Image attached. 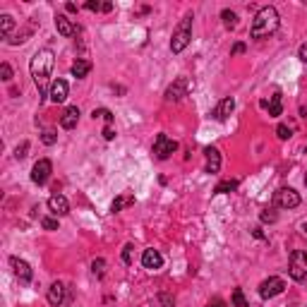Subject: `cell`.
Wrapping results in <instances>:
<instances>
[{"mask_svg":"<svg viewBox=\"0 0 307 307\" xmlns=\"http://www.w3.org/2000/svg\"><path fill=\"white\" fill-rule=\"evenodd\" d=\"M53 63H55V58H53V51H51V48H41V51H36L34 58H31L29 70H31V77L36 82L41 96H46V80H48V75H51V70H53Z\"/></svg>","mask_w":307,"mask_h":307,"instance_id":"obj_1","label":"cell"},{"mask_svg":"<svg viewBox=\"0 0 307 307\" xmlns=\"http://www.w3.org/2000/svg\"><path fill=\"white\" fill-rule=\"evenodd\" d=\"M276 29H279V12H276V7L267 5L254 14L250 34H252V39H269Z\"/></svg>","mask_w":307,"mask_h":307,"instance_id":"obj_2","label":"cell"},{"mask_svg":"<svg viewBox=\"0 0 307 307\" xmlns=\"http://www.w3.org/2000/svg\"><path fill=\"white\" fill-rule=\"evenodd\" d=\"M190 39H192V14H185L183 22L175 27L173 39H171V51L173 53H183L187 46H190Z\"/></svg>","mask_w":307,"mask_h":307,"instance_id":"obj_3","label":"cell"},{"mask_svg":"<svg viewBox=\"0 0 307 307\" xmlns=\"http://www.w3.org/2000/svg\"><path fill=\"white\" fill-rule=\"evenodd\" d=\"M288 274L298 283L307 281V252L305 250H293L291 252V269H288Z\"/></svg>","mask_w":307,"mask_h":307,"instance_id":"obj_4","label":"cell"},{"mask_svg":"<svg viewBox=\"0 0 307 307\" xmlns=\"http://www.w3.org/2000/svg\"><path fill=\"white\" fill-rule=\"evenodd\" d=\"M175 151H178V142L171 139L168 134H159V137L154 139V156H156L159 161L171 159Z\"/></svg>","mask_w":307,"mask_h":307,"instance_id":"obj_5","label":"cell"},{"mask_svg":"<svg viewBox=\"0 0 307 307\" xmlns=\"http://www.w3.org/2000/svg\"><path fill=\"white\" fill-rule=\"evenodd\" d=\"M274 204L279 209H295L300 204V195L295 192L293 187H281V190H276V195H274Z\"/></svg>","mask_w":307,"mask_h":307,"instance_id":"obj_6","label":"cell"},{"mask_svg":"<svg viewBox=\"0 0 307 307\" xmlns=\"http://www.w3.org/2000/svg\"><path fill=\"white\" fill-rule=\"evenodd\" d=\"M283 288H286L283 279H279V276H271V279H267V281H262V283H259V298H262V300H271V298H276V295L283 293Z\"/></svg>","mask_w":307,"mask_h":307,"instance_id":"obj_7","label":"cell"},{"mask_svg":"<svg viewBox=\"0 0 307 307\" xmlns=\"http://www.w3.org/2000/svg\"><path fill=\"white\" fill-rule=\"evenodd\" d=\"M53 173V163L48 159H41L34 163V168H31V183H36V185H46L48 183V178Z\"/></svg>","mask_w":307,"mask_h":307,"instance_id":"obj_8","label":"cell"},{"mask_svg":"<svg viewBox=\"0 0 307 307\" xmlns=\"http://www.w3.org/2000/svg\"><path fill=\"white\" fill-rule=\"evenodd\" d=\"M187 92H190V80L185 77H180V80H175L168 89H166V101H180V99H185Z\"/></svg>","mask_w":307,"mask_h":307,"instance_id":"obj_9","label":"cell"},{"mask_svg":"<svg viewBox=\"0 0 307 307\" xmlns=\"http://www.w3.org/2000/svg\"><path fill=\"white\" fill-rule=\"evenodd\" d=\"M10 267H12V271H14V276L19 281H31V267H29L24 259H19V257H10Z\"/></svg>","mask_w":307,"mask_h":307,"instance_id":"obj_10","label":"cell"},{"mask_svg":"<svg viewBox=\"0 0 307 307\" xmlns=\"http://www.w3.org/2000/svg\"><path fill=\"white\" fill-rule=\"evenodd\" d=\"M48 209L55 216H67L70 214V202L63 195H53V197H48Z\"/></svg>","mask_w":307,"mask_h":307,"instance_id":"obj_11","label":"cell"},{"mask_svg":"<svg viewBox=\"0 0 307 307\" xmlns=\"http://www.w3.org/2000/svg\"><path fill=\"white\" fill-rule=\"evenodd\" d=\"M67 92H70V87H67L65 80H55L51 84V89H48V96H51V101L53 103H63L67 99Z\"/></svg>","mask_w":307,"mask_h":307,"instance_id":"obj_12","label":"cell"},{"mask_svg":"<svg viewBox=\"0 0 307 307\" xmlns=\"http://www.w3.org/2000/svg\"><path fill=\"white\" fill-rule=\"evenodd\" d=\"M204 156H206V173H218L221 171V151L216 147H206Z\"/></svg>","mask_w":307,"mask_h":307,"instance_id":"obj_13","label":"cell"},{"mask_svg":"<svg viewBox=\"0 0 307 307\" xmlns=\"http://www.w3.org/2000/svg\"><path fill=\"white\" fill-rule=\"evenodd\" d=\"M142 264H144V269H149V271H156V269L163 267V257H161L159 250H144Z\"/></svg>","mask_w":307,"mask_h":307,"instance_id":"obj_14","label":"cell"},{"mask_svg":"<svg viewBox=\"0 0 307 307\" xmlns=\"http://www.w3.org/2000/svg\"><path fill=\"white\" fill-rule=\"evenodd\" d=\"M233 108H235V101H233V96H228V99H223V101L211 110V118H214V120H226L228 115L233 113Z\"/></svg>","mask_w":307,"mask_h":307,"instance_id":"obj_15","label":"cell"},{"mask_svg":"<svg viewBox=\"0 0 307 307\" xmlns=\"http://www.w3.org/2000/svg\"><path fill=\"white\" fill-rule=\"evenodd\" d=\"M77 120H80V108L70 106V108H65V113L60 115V127H63V130H72V127H77Z\"/></svg>","mask_w":307,"mask_h":307,"instance_id":"obj_16","label":"cell"},{"mask_svg":"<svg viewBox=\"0 0 307 307\" xmlns=\"http://www.w3.org/2000/svg\"><path fill=\"white\" fill-rule=\"evenodd\" d=\"M63 300H65V286L60 283V281H55L53 286L48 288V303L53 307H60L63 305Z\"/></svg>","mask_w":307,"mask_h":307,"instance_id":"obj_17","label":"cell"},{"mask_svg":"<svg viewBox=\"0 0 307 307\" xmlns=\"http://www.w3.org/2000/svg\"><path fill=\"white\" fill-rule=\"evenodd\" d=\"M55 29H58L63 36H72V34H77V27L67 19L65 14H58V17H55Z\"/></svg>","mask_w":307,"mask_h":307,"instance_id":"obj_18","label":"cell"},{"mask_svg":"<svg viewBox=\"0 0 307 307\" xmlns=\"http://www.w3.org/2000/svg\"><path fill=\"white\" fill-rule=\"evenodd\" d=\"M89 72H92V63H89V60L80 58V60H75V63H72V77H77V80H84V77H87Z\"/></svg>","mask_w":307,"mask_h":307,"instance_id":"obj_19","label":"cell"},{"mask_svg":"<svg viewBox=\"0 0 307 307\" xmlns=\"http://www.w3.org/2000/svg\"><path fill=\"white\" fill-rule=\"evenodd\" d=\"M267 106H269V115L271 118H279L281 113H283V96H281V92H276L271 96V101H269Z\"/></svg>","mask_w":307,"mask_h":307,"instance_id":"obj_20","label":"cell"},{"mask_svg":"<svg viewBox=\"0 0 307 307\" xmlns=\"http://www.w3.org/2000/svg\"><path fill=\"white\" fill-rule=\"evenodd\" d=\"M132 204H134V197H132V195H120L118 200L113 202L110 211H113V214H118V211H122L125 206H132Z\"/></svg>","mask_w":307,"mask_h":307,"instance_id":"obj_21","label":"cell"},{"mask_svg":"<svg viewBox=\"0 0 307 307\" xmlns=\"http://www.w3.org/2000/svg\"><path fill=\"white\" fill-rule=\"evenodd\" d=\"M233 190H238V180H221V183L214 187L216 195H226V192H233Z\"/></svg>","mask_w":307,"mask_h":307,"instance_id":"obj_22","label":"cell"},{"mask_svg":"<svg viewBox=\"0 0 307 307\" xmlns=\"http://www.w3.org/2000/svg\"><path fill=\"white\" fill-rule=\"evenodd\" d=\"M221 19H223V27L226 29L238 27V14L233 12V10H223V12H221Z\"/></svg>","mask_w":307,"mask_h":307,"instance_id":"obj_23","label":"cell"},{"mask_svg":"<svg viewBox=\"0 0 307 307\" xmlns=\"http://www.w3.org/2000/svg\"><path fill=\"white\" fill-rule=\"evenodd\" d=\"M12 27H14V19L10 14H2V17H0V36H10Z\"/></svg>","mask_w":307,"mask_h":307,"instance_id":"obj_24","label":"cell"},{"mask_svg":"<svg viewBox=\"0 0 307 307\" xmlns=\"http://www.w3.org/2000/svg\"><path fill=\"white\" fill-rule=\"evenodd\" d=\"M276 134H279L281 142H286V139H291V137H293V127H288L286 122H281L279 127H276Z\"/></svg>","mask_w":307,"mask_h":307,"instance_id":"obj_25","label":"cell"},{"mask_svg":"<svg viewBox=\"0 0 307 307\" xmlns=\"http://www.w3.org/2000/svg\"><path fill=\"white\" fill-rule=\"evenodd\" d=\"M92 271H94V276H103L106 274V259H94L92 262Z\"/></svg>","mask_w":307,"mask_h":307,"instance_id":"obj_26","label":"cell"},{"mask_svg":"<svg viewBox=\"0 0 307 307\" xmlns=\"http://www.w3.org/2000/svg\"><path fill=\"white\" fill-rule=\"evenodd\" d=\"M230 300H233V305H235V307H250V305H247V300H245V295H242V288H235Z\"/></svg>","mask_w":307,"mask_h":307,"instance_id":"obj_27","label":"cell"},{"mask_svg":"<svg viewBox=\"0 0 307 307\" xmlns=\"http://www.w3.org/2000/svg\"><path fill=\"white\" fill-rule=\"evenodd\" d=\"M92 115H94V118H103V120H106L108 125L113 122V113H110L108 108H96V110H94Z\"/></svg>","mask_w":307,"mask_h":307,"instance_id":"obj_28","label":"cell"},{"mask_svg":"<svg viewBox=\"0 0 307 307\" xmlns=\"http://www.w3.org/2000/svg\"><path fill=\"white\" fill-rule=\"evenodd\" d=\"M122 262H125V264H132L134 262V247L130 245V242L122 247Z\"/></svg>","mask_w":307,"mask_h":307,"instance_id":"obj_29","label":"cell"},{"mask_svg":"<svg viewBox=\"0 0 307 307\" xmlns=\"http://www.w3.org/2000/svg\"><path fill=\"white\" fill-rule=\"evenodd\" d=\"M41 142H43L46 147H51V144H55V142H58V134H55L53 130H46V132L41 134Z\"/></svg>","mask_w":307,"mask_h":307,"instance_id":"obj_30","label":"cell"},{"mask_svg":"<svg viewBox=\"0 0 307 307\" xmlns=\"http://www.w3.org/2000/svg\"><path fill=\"white\" fill-rule=\"evenodd\" d=\"M259 218H262L264 223H274V221H276V211H274V209H264V211L259 214Z\"/></svg>","mask_w":307,"mask_h":307,"instance_id":"obj_31","label":"cell"},{"mask_svg":"<svg viewBox=\"0 0 307 307\" xmlns=\"http://www.w3.org/2000/svg\"><path fill=\"white\" fill-rule=\"evenodd\" d=\"M27 151H29V142H22L19 147L14 149V159H17V161L24 159V156H27Z\"/></svg>","mask_w":307,"mask_h":307,"instance_id":"obj_32","label":"cell"},{"mask_svg":"<svg viewBox=\"0 0 307 307\" xmlns=\"http://www.w3.org/2000/svg\"><path fill=\"white\" fill-rule=\"evenodd\" d=\"M41 226L46 228V230H55V228H58V221L51 218V216H46V218H41Z\"/></svg>","mask_w":307,"mask_h":307,"instance_id":"obj_33","label":"cell"},{"mask_svg":"<svg viewBox=\"0 0 307 307\" xmlns=\"http://www.w3.org/2000/svg\"><path fill=\"white\" fill-rule=\"evenodd\" d=\"M0 75H2V80L5 82H10L12 80V67L7 65V63H2V65H0Z\"/></svg>","mask_w":307,"mask_h":307,"instance_id":"obj_34","label":"cell"},{"mask_svg":"<svg viewBox=\"0 0 307 307\" xmlns=\"http://www.w3.org/2000/svg\"><path fill=\"white\" fill-rule=\"evenodd\" d=\"M159 300H161V305H163V307H173L175 305V300L171 298V295H166V293H161Z\"/></svg>","mask_w":307,"mask_h":307,"instance_id":"obj_35","label":"cell"},{"mask_svg":"<svg viewBox=\"0 0 307 307\" xmlns=\"http://www.w3.org/2000/svg\"><path fill=\"white\" fill-rule=\"evenodd\" d=\"M101 5H103V2H99V0H89L84 7H87V10H92V12H96V10H101Z\"/></svg>","mask_w":307,"mask_h":307,"instance_id":"obj_36","label":"cell"},{"mask_svg":"<svg viewBox=\"0 0 307 307\" xmlns=\"http://www.w3.org/2000/svg\"><path fill=\"white\" fill-rule=\"evenodd\" d=\"M298 58H300L303 63H307V43H303V46H300V51H298Z\"/></svg>","mask_w":307,"mask_h":307,"instance_id":"obj_37","label":"cell"},{"mask_svg":"<svg viewBox=\"0 0 307 307\" xmlns=\"http://www.w3.org/2000/svg\"><path fill=\"white\" fill-rule=\"evenodd\" d=\"M206 307H228V305L221 300V298H214V300H209V305Z\"/></svg>","mask_w":307,"mask_h":307,"instance_id":"obj_38","label":"cell"},{"mask_svg":"<svg viewBox=\"0 0 307 307\" xmlns=\"http://www.w3.org/2000/svg\"><path fill=\"white\" fill-rule=\"evenodd\" d=\"M113 137H115L113 127H110V125H106V127H103V139H113Z\"/></svg>","mask_w":307,"mask_h":307,"instance_id":"obj_39","label":"cell"},{"mask_svg":"<svg viewBox=\"0 0 307 307\" xmlns=\"http://www.w3.org/2000/svg\"><path fill=\"white\" fill-rule=\"evenodd\" d=\"M238 53H245V43H235L233 46V55H238Z\"/></svg>","mask_w":307,"mask_h":307,"instance_id":"obj_40","label":"cell"},{"mask_svg":"<svg viewBox=\"0 0 307 307\" xmlns=\"http://www.w3.org/2000/svg\"><path fill=\"white\" fill-rule=\"evenodd\" d=\"M65 10H67V12H77V5H75V2H67Z\"/></svg>","mask_w":307,"mask_h":307,"instance_id":"obj_41","label":"cell"},{"mask_svg":"<svg viewBox=\"0 0 307 307\" xmlns=\"http://www.w3.org/2000/svg\"><path fill=\"white\" fill-rule=\"evenodd\" d=\"M101 10H103V12H110V10H113V2H103Z\"/></svg>","mask_w":307,"mask_h":307,"instance_id":"obj_42","label":"cell"},{"mask_svg":"<svg viewBox=\"0 0 307 307\" xmlns=\"http://www.w3.org/2000/svg\"><path fill=\"white\" fill-rule=\"evenodd\" d=\"M305 185H307V173H305Z\"/></svg>","mask_w":307,"mask_h":307,"instance_id":"obj_43","label":"cell"}]
</instances>
